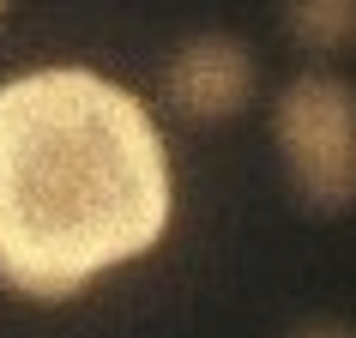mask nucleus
Wrapping results in <instances>:
<instances>
[{"instance_id": "obj_1", "label": "nucleus", "mask_w": 356, "mask_h": 338, "mask_svg": "<svg viewBox=\"0 0 356 338\" xmlns=\"http://www.w3.org/2000/svg\"><path fill=\"white\" fill-rule=\"evenodd\" d=\"M175 218V163L151 109L91 67L0 85V284L67 302L145 260Z\"/></svg>"}, {"instance_id": "obj_2", "label": "nucleus", "mask_w": 356, "mask_h": 338, "mask_svg": "<svg viewBox=\"0 0 356 338\" xmlns=\"http://www.w3.org/2000/svg\"><path fill=\"white\" fill-rule=\"evenodd\" d=\"M272 145L284 182L308 211L356 206V85L338 73H302L272 103Z\"/></svg>"}, {"instance_id": "obj_3", "label": "nucleus", "mask_w": 356, "mask_h": 338, "mask_svg": "<svg viewBox=\"0 0 356 338\" xmlns=\"http://www.w3.org/2000/svg\"><path fill=\"white\" fill-rule=\"evenodd\" d=\"M254 91H260V61L229 31H193L163 61V103L200 127L236 121L254 103Z\"/></svg>"}, {"instance_id": "obj_4", "label": "nucleus", "mask_w": 356, "mask_h": 338, "mask_svg": "<svg viewBox=\"0 0 356 338\" xmlns=\"http://www.w3.org/2000/svg\"><path fill=\"white\" fill-rule=\"evenodd\" d=\"M284 37L302 55L356 49V0H284Z\"/></svg>"}, {"instance_id": "obj_5", "label": "nucleus", "mask_w": 356, "mask_h": 338, "mask_svg": "<svg viewBox=\"0 0 356 338\" xmlns=\"http://www.w3.org/2000/svg\"><path fill=\"white\" fill-rule=\"evenodd\" d=\"M284 338H356V326H344V320H302Z\"/></svg>"}, {"instance_id": "obj_6", "label": "nucleus", "mask_w": 356, "mask_h": 338, "mask_svg": "<svg viewBox=\"0 0 356 338\" xmlns=\"http://www.w3.org/2000/svg\"><path fill=\"white\" fill-rule=\"evenodd\" d=\"M6 6H13V0H0V13H6Z\"/></svg>"}]
</instances>
